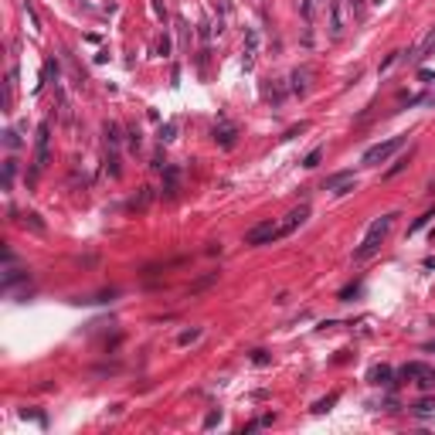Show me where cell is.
Returning a JSON list of instances; mask_svg holds the SVG:
<instances>
[{"label":"cell","instance_id":"30","mask_svg":"<svg viewBox=\"0 0 435 435\" xmlns=\"http://www.w3.org/2000/svg\"><path fill=\"white\" fill-rule=\"evenodd\" d=\"M405 163H408V160H398L395 167H391V170H388V177H395V173H401V170H405Z\"/></svg>","mask_w":435,"mask_h":435},{"label":"cell","instance_id":"28","mask_svg":"<svg viewBox=\"0 0 435 435\" xmlns=\"http://www.w3.org/2000/svg\"><path fill=\"white\" fill-rule=\"evenodd\" d=\"M398 58H401V51H395V55H388V61H384V65H381V72H388V68H391V65H395Z\"/></svg>","mask_w":435,"mask_h":435},{"label":"cell","instance_id":"20","mask_svg":"<svg viewBox=\"0 0 435 435\" xmlns=\"http://www.w3.org/2000/svg\"><path fill=\"white\" fill-rule=\"evenodd\" d=\"M211 282H217V272H211V275H204V279H198V282L190 286V293H201V289H208Z\"/></svg>","mask_w":435,"mask_h":435},{"label":"cell","instance_id":"10","mask_svg":"<svg viewBox=\"0 0 435 435\" xmlns=\"http://www.w3.org/2000/svg\"><path fill=\"white\" fill-rule=\"evenodd\" d=\"M177 180H180V170L177 167H163V194L173 198L177 194Z\"/></svg>","mask_w":435,"mask_h":435},{"label":"cell","instance_id":"5","mask_svg":"<svg viewBox=\"0 0 435 435\" xmlns=\"http://www.w3.org/2000/svg\"><path fill=\"white\" fill-rule=\"evenodd\" d=\"M48 140H51V126L41 123L38 126V157H34V173H41L48 167ZM34 180V177H31Z\"/></svg>","mask_w":435,"mask_h":435},{"label":"cell","instance_id":"31","mask_svg":"<svg viewBox=\"0 0 435 435\" xmlns=\"http://www.w3.org/2000/svg\"><path fill=\"white\" fill-rule=\"evenodd\" d=\"M157 48H160V55H170V41H167V38H160V45H157Z\"/></svg>","mask_w":435,"mask_h":435},{"label":"cell","instance_id":"26","mask_svg":"<svg viewBox=\"0 0 435 435\" xmlns=\"http://www.w3.org/2000/svg\"><path fill=\"white\" fill-rule=\"evenodd\" d=\"M217 422H221V411H211V415H208V418H204V425H208V428H214V425H217Z\"/></svg>","mask_w":435,"mask_h":435},{"label":"cell","instance_id":"3","mask_svg":"<svg viewBox=\"0 0 435 435\" xmlns=\"http://www.w3.org/2000/svg\"><path fill=\"white\" fill-rule=\"evenodd\" d=\"M275 238H279V225L262 221V225H255V228L245 235V245H269V242H275Z\"/></svg>","mask_w":435,"mask_h":435},{"label":"cell","instance_id":"32","mask_svg":"<svg viewBox=\"0 0 435 435\" xmlns=\"http://www.w3.org/2000/svg\"><path fill=\"white\" fill-rule=\"evenodd\" d=\"M422 78L428 82V78H435V72H432V68H422Z\"/></svg>","mask_w":435,"mask_h":435},{"label":"cell","instance_id":"29","mask_svg":"<svg viewBox=\"0 0 435 435\" xmlns=\"http://www.w3.org/2000/svg\"><path fill=\"white\" fill-rule=\"evenodd\" d=\"M129 146H133V150L140 146V129H129Z\"/></svg>","mask_w":435,"mask_h":435},{"label":"cell","instance_id":"16","mask_svg":"<svg viewBox=\"0 0 435 435\" xmlns=\"http://www.w3.org/2000/svg\"><path fill=\"white\" fill-rule=\"evenodd\" d=\"M337 398H340V395H337V391H333V395H327V398H323V401H316V405H313V411H316V415H323V411H327V408H333V405H337Z\"/></svg>","mask_w":435,"mask_h":435},{"label":"cell","instance_id":"27","mask_svg":"<svg viewBox=\"0 0 435 435\" xmlns=\"http://www.w3.org/2000/svg\"><path fill=\"white\" fill-rule=\"evenodd\" d=\"M28 225L34 228V231H45V225H41V217H38V214H28Z\"/></svg>","mask_w":435,"mask_h":435},{"label":"cell","instance_id":"8","mask_svg":"<svg viewBox=\"0 0 435 435\" xmlns=\"http://www.w3.org/2000/svg\"><path fill=\"white\" fill-rule=\"evenodd\" d=\"M211 136H214V143H221V146H235L238 129H235L231 123H217L214 129H211Z\"/></svg>","mask_w":435,"mask_h":435},{"label":"cell","instance_id":"7","mask_svg":"<svg viewBox=\"0 0 435 435\" xmlns=\"http://www.w3.org/2000/svg\"><path fill=\"white\" fill-rule=\"evenodd\" d=\"M350 180H354V170H340L333 177L323 180V190H333V194H347L350 190Z\"/></svg>","mask_w":435,"mask_h":435},{"label":"cell","instance_id":"11","mask_svg":"<svg viewBox=\"0 0 435 435\" xmlns=\"http://www.w3.org/2000/svg\"><path fill=\"white\" fill-rule=\"evenodd\" d=\"M255 55H258V31L248 28V48H245V68L255 65Z\"/></svg>","mask_w":435,"mask_h":435},{"label":"cell","instance_id":"12","mask_svg":"<svg viewBox=\"0 0 435 435\" xmlns=\"http://www.w3.org/2000/svg\"><path fill=\"white\" fill-rule=\"evenodd\" d=\"M367 381L371 384H391V367H374L367 374Z\"/></svg>","mask_w":435,"mask_h":435},{"label":"cell","instance_id":"14","mask_svg":"<svg viewBox=\"0 0 435 435\" xmlns=\"http://www.w3.org/2000/svg\"><path fill=\"white\" fill-rule=\"evenodd\" d=\"M14 173H17V160H7V163H4V190H10Z\"/></svg>","mask_w":435,"mask_h":435},{"label":"cell","instance_id":"24","mask_svg":"<svg viewBox=\"0 0 435 435\" xmlns=\"http://www.w3.org/2000/svg\"><path fill=\"white\" fill-rule=\"evenodd\" d=\"M4 143H7L10 150H17V146H20V140H17V133H14V129H10V133H4Z\"/></svg>","mask_w":435,"mask_h":435},{"label":"cell","instance_id":"4","mask_svg":"<svg viewBox=\"0 0 435 435\" xmlns=\"http://www.w3.org/2000/svg\"><path fill=\"white\" fill-rule=\"evenodd\" d=\"M306 217H310V204H299V208H293L289 214H286V221L279 225V238H286V235H293L299 225H306Z\"/></svg>","mask_w":435,"mask_h":435},{"label":"cell","instance_id":"17","mask_svg":"<svg viewBox=\"0 0 435 435\" xmlns=\"http://www.w3.org/2000/svg\"><path fill=\"white\" fill-rule=\"evenodd\" d=\"M105 143L109 146H119V126L116 123H105Z\"/></svg>","mask_w":435,"mask_h":435},{"label":"cell","instance_id":"2","mask_svg":"<svg viewBox=\"0 0 435 435\" xmlns=\"http://www.w3.org/2000/svg\"><path fill=\"white\" fill-rule=\"evenodd\" d=\"M401 146H405V136H391L388 143H378V146H371V150L364 153V163H367V167H374V163H384L391 153L401 150Z\"/></svg>","mask_w":435,"mask_h":435},{"label":"cell","instance_id":"18","mask_svg":"<svg viewBox=\"0 0 435 435\" xmlns=\"http://www.w3.org/2000/svg\"><path fill=\"white\" fill-rule=\"evenodd\" d=\"M320 160H323V150H320V146H316V150H310V153H306L303 167H310V170H313V167H320Z\"/></svg>","mask_w":435,"mask_h":435},{"label":"cell","instance_id":"21","mask_svg":"<svg viewBox=\"0 0 435 435\" xmlns=\"http://www.w3.org/2000/svg\"><path fill=\"white\" fill-rule=\"evenodd\" d=\"M198 337H201V327H190V330H184V333H180V337H177V343H180V347H184V343L198 340Z\"/></svg>","mask_w":435,"mask_h":435},{"label":"cell","instance_id":"23","mask_svg":"<svg viewBox=\"0 0 435 435\" xmlns=\"http://www.w3.org/2000/svg\"><path fill=\"white\" fill-rule=\"evenodd\" d=\"M428 217H435V211H425L422 217H415V225L408 228V231H418V228H425V225H428Z\"/></svg>","mask_w":435,"mask_h":435},{"label":"cell","instance_id":"1","mask_svg":"<svg viewBox=\"0 0 435 435\" xmlns=\"http://www.w3.org/2000/svg\"><path fill=\"white\" fill-rule=\"evenodd\" d=\"M395 217H398V214H381V217H374V221H371V228H367V235H364V242L354 248V258H357V262H367L371 255H378L381 242L388 238L391 225H395Z\"/></svg>","mask_w":435,"mask_h":435},{"label":"cell","instance_id":"15","mask_svg":"<svg viewBox=\"0 0 435 435\" xmlns=\"http://www.w3.org/2000/svg\"><path fill=\"white\" fill-rule=\"evenodd\" d=\"M343 7H347V14L350 17H364V0H343Z\"/></svg>","mask_w":435,"mask_h":435},{"label":"cell","instance_id":"19","mask_svg":"<svg viewBox=\"0 0 435 435\" xmlns=\"http://www.w3.org/2000/svg\"><path fill=\"white\" fill-rule=\"evenodd\" d=\"M177 136V123H163L160 126V143H170Z\"/></svg>","mask_w":435,"mask_h":435},{"label":"cell","instance_id":"6","mask_svg":"<svg viewBox=\"0 0 435 435\" xmlns=\"http://www.w3.org/2000/svg\"><path fill=\"white\" fill-rule=\"evenodd\" d=\"M432 55H435V28H428L425 38L408 51V61H415V65H418V61H425V58H432Z\"/></svg>","mask_w":435,"mask_h":435},{"label":"cell","instance_id":"22","mask_svg":"<svg viewBox=\"0 0 435 435\" xmlns=\"http://www.w3.org/2000/svg\"><path fill=\"white\" fill-rule=\"evenodd\" d=\"M150 201H153V190H150V187H143V190H140V198L133 201V208H146Z\"/></svg>","mask_w":435,"mask_h":435},{"label":"cell","instance_id":"9","mask_svg":"<svg viewBox=\"0 0 435 435\" xmlns=\"http://www.w3.org/2000/svg\"><path fill=\"white\" fill-rule=\"evenodd\" d=\"M310 78H313V68H306V65H303V68H296V72H293V85H289V89H293L296 95H306V89H310Z\"/></svg>","mask_w":435,"mask_h":435},{"label":"cell","instance_id":"25","mask_svg":"<svg viewBox=\"0 0 435 435\" xmlns=\"http://www.w3.org/2000/svg\"><path fill=\"white\" fill-rule=\"evenodd\" d=\"M252 360H255L258 367H265V364H269V354H265V350H255V354H252Z\"/></svg>","mask_w":435,"mask_h":435},{"label":"cell","instance_id":"13","mask_svg":"<svg viewBox=\"0 0 435 435\" xmlns=\"http://www.w3.org/2000/svg\"><path fill=\"white\" fill-rule=\"evenodd\" d=\"M428 371L432 367H425V364H405V367H401V378H422Z\"/></svg>","mask_w":435,"mask_h":435}]
</instances>
